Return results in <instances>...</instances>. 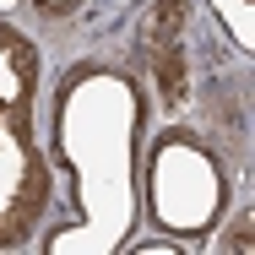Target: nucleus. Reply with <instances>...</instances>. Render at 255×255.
Instances as JSON below:
<instances>
[{"mask_svg":"<svg viewBox=\"0 0 255 255\" xmlns=\"http://www.w3.org/2000/svg\"><path fill=\"white\" fill-rule=\"evenodd\" d=\"M38 49L27 33L0 22V245H22L49 201V168L33 136Z\"/></svg>","mask_w":255,"mask_h":255,"instance_id":"f257e3e1","label":"nucleus"},{"mask_svg":"<svg viewBox=\"0 0 255 255\" xmlns=\"http://www.w3.org/2000/svg\"><path fill=\"white\" fill-rule=\"evenodd\" d=\"M147 60H152L157 93L179 103L185 98V0H157L147 22Z\"/></svg>","mask_w":255,"mask_h":255,"instance_id":"f03ea898","label":"nucleus"}]
</instances>
